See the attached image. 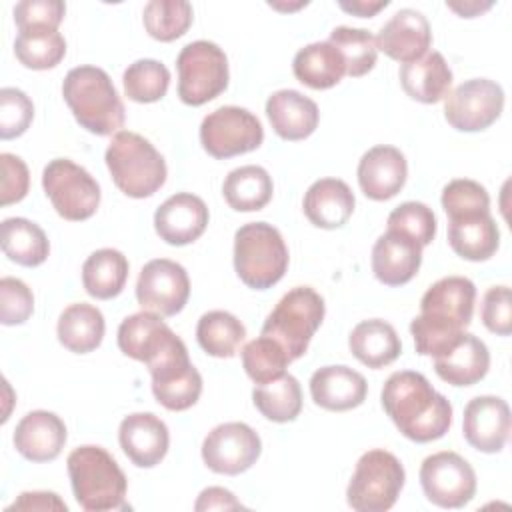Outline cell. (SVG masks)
<instances>
[{
	"label": "cell",
	"mask_w": 512,
	"mask_h": 512,
	"mask_svg": "<svg viewBox=\"0 0 512 512\" xmlns=\"http://www.w3.org/2000/svg\"><path fill=\"white\" fill-rule=\"evenodd\" d=\"M242 508V504L234 498V494L226 488L220 486H210L204 488L194 504V510L202 512V510H236Z\"/></svg>",
	"instance_id": "f5cc1de1"
},
{
	"label": "cell",
	"mask_w": 512,
	"mask_h": 512,
	"mask_svg": "<svg viewBox=\"0 0 512 512\" xmlns=\"http://www.w3.org/2000/svg\"><path fill=\"white\" fill-rule=\"evenodd\" d=\"M34 312V294L18 278L4 276L0 280V322L4 326L24 324Z\"/></svg>",
	"instance_id": "7dc6e473"
},
{
	"label": "cell",
	"mask_w": 512,
	"mask_h": 512,
	"mask_svg": "<svg viewBox=\"0 0 512 512\" xmlns=\"http://www.w3.org/2000/svg\"><path fill=\"white\" fill-rule=\"evenodd\" d=\"M62 96L76 122L90 134L110 136L124 126V104L106 70L98 66L68 70L62 82Z\"/></svg>",
	"instance_id": "3957f363"
},
{
	"label": "cell",
	"mask_w": 512,
	"mask_h": 512,
	"mask_svg": "<svg viewBox=\"0 0 512 512\" xmlns=\"http://www.w3.org/2000/svg\"><path fill=\"white\" fill-rule=\"evenodd\" d=\"M128 260L120 250L100 248L82 264L84 290L96 300L116 298L128 280Z\"/></svg>",
	"instance_id": "d6a6232c"
},
{
	"label": "cell",
	"mask_w": 512,
	"mask_h": 512,
	"mask_svg": "<svg viewBox=\"0 0 512 512\" xmlns=\"http://www.w3.org/2000/svg\"><path fill=\"white\" fill-rule=\"evenodd\" d=\"M252 402L266 420L278 424L292 422L302 410V388L292 374H282L272 382L256 384Z\"/></svg>",
	"instance_id": "8d00e7d4"
},
{
	"label": "cell",
	"mask_w": 512,
	"mask_h": 512,
	"mask_svg": "<svg viewBox=\"0 0 512 512\" xmlns=\"http://www.w3.org/2000/svg\"><path fill=\"white\" fill-rule=\"evenodd\" d=\"M152 394L158 400V404H162L166 410H172V412L188 410L198 402L202 394V376L192 366L190 370L174 378L152 382Z\"/></svg>",
	"instance_id": "f6af8a7d"
},
{
	"label": "cell",
	"mask_w": 512,
	"mask_h": 512,
	"mask_svg": "<svg viewBox=\"0 0 512 512\" xmlns=\"http://www.w3.org/2000/svg\"><path fill=\"white\" fill-rule=\"evenodd\" d=\"M402 90L416 102L436 104L448 96L452 86V70L444 56L436 50L422 58L402 64L398 70Z\"/></svg>",
	"instance_id": "4316f807"
},
{
	"label": "cell",
	"mask_w": 512,
	"mask_h": 512,
	"mask_svg": "<svg viewBox=\"0 0 512 512\" xmlns=\"http://www.w3.org/2000/svg\"><path fill=\"white\" fill-rule=\"evenodd\" d=\"M178 98L188 106H202L228 88V58L208 40L186 44L178 58Z\"/></svg>",
	"instance_id": "9c48e42d"
},
{
	"label": "cell",
	"mask_w": 512,
	"mask_h": 512,
	"mask_svg": "<svg viewBox=\"0 0 512 512\" xmlns=\"http://www.w3.org/2000/svg\"><path fill=\"white\" fill-rule=\"evenodd\" d=\"M272 192V176L266 172V168L256 164L234 168L228 172L222 184L224 200L236 212L262 210L272 200Z\"/></svg>",
	"instance_id": "836d02e7"
},
{
	"label": "cell",
	"mask_w": 512,
	"mask_h": 512,
	"mask_svg": "<svg viewBox=\"0 0 512 512\" xmlns=\"http://www.w3.org/2000/svg\"><path fill=\"white\" fill-rule=\"evenodd\" d=\"M14 54L24 68L50 70L66 56V40L58 30H26L16 36Z\"/></svg>",
	"instance_id": "74e56055"
},
{
	"label": "cell",
	"mask_w": 512,
	"mask_h": 512,
	"mask_svg": "<svg viewBox=\"0 0 512 512\" xmlns=\"http://www.w3.org/2000/svg\"><path fill=\"white\" fill-rule=\"evenodd\" d=\"M348 348L358 362L378 370L392 364L400 356L402 342L392 324L380 318H370L352 328Z\"/></svg>",
	"instance_id": "f546056e"
},
{
	"label": "cell",
	"mask_w": 512,
	"mask_h": 512,
	"mask_svg": "<svg viewBox=\"0 0 512 512\" xmlns=\"http://www.w3.org/2000/svg\"><path fill=\"white\" fill-rule=\"evenodd\" d=\"M116 340L122 354L144 362L148 370L188 352L182 338L172 332L162 316L148 310L124 318L118 326Z\"/></svg>",
	"instance_id": "7c38bea8"
},
{
	"label": "cell",
	"mask_w": 512,
	"mask_h": 512,
	"mask_svg": "<svg viewBox=\"0 0 512 512\" xmlns=\"http://www.w3.org/2000/svg\"><path fill=\"white\" fill-rule=\"evenodd\" d=\"M0 164H2L0 204L8 206L14 202H20L28 194V186H30V172L26 162L16 154L2 152Z\"/></svg>",
	"instance_id": "f907efd6"
},
{
	"label": "cell",
	"mask_w": 512,
	"mask_h": 512,
	"mask_svg": "<svg viewBox=\"0 0 512 512\" xmlns=\"http://www.w3.org/2000/svg\"><path fill=\"white\" fill-rule=\"evenodd\" d=\"M404 480V466L392 452L382 448L368 450L358 458L348 482V506L356 512H386L396 504Z\"/></svg>",
	"instance_id": "ba28073f"
},
{
	"label": "cell",
	"mask_w": 512,
	"mask_h": 512,
	"mask_svg": "<svg viewBox=\"0 0 512 512\" xmlns=\"http://www.w3.org/2000/svg\"><path fill=\"white\" fill-rule=\"evenodd\" d=\"M466 442L486 454L500 452L510 436V408L500 396L472 398L462 416Z\"/></svg>",
	"instance_id": "e0dca14e"
},
{
	"label": "cell",
	"mask_w": 512,
	"mask_h": 512,
	"mask_svg": "<svg viewBox=\"0 0 512 512\" xmlns=\"http://www.w3.org/2000/svg\"><path fill=\"white\" fill-rule=\"evenodd\" d=\"M262 452V440L256 430L244 422H224L208 432L202 442V460L216 472L236 476L256 464Z\"/></svg>",
	"instance_id": "9a60e30c"
},
{
	"label": "cell",
	"mask_w": 512,
	"mask_h": 512,
	"mask_svg": "<svg viewBox=\"0 0 512 512\" xmlns=\"http://www.w3.org/2000/svg\"><path fill=\"white\" fill-rule=\"evenodd\" d=\"M266 116L270 120L272 130L282 140H304L316 128L320 120V112L314 100L304 96L298 90H278L266 100Z\"/></svg>",
	"instance_id": "d4e9b609"
},
{
	"label": "cell",
	"mask_w": 512,
	"mask_h": 512,
	"mask_svg": "<svg viewBox=\"0 0 512 512\" xmlns=\"http://www.w3.org/2000/svg\"><path fill=\"white\" fill-rule=\"evenodd\" d=\"M328 42L336 46L346 62V74L352 78H360L368 74L378 58L376 38L364 28L336 26L330 32Z\"/></svg>",
	"instance_id": "60d3db41"
},
{
	"label": "cell",
	"mask_w": 512,
	"mask_h": 512,
	"mask_svg": "<svg viewBox=\"0 0 512 512\" xmlns=\"http://www.w3.org/2000/svg\"><path fill=\"white\" fill-rule=\"evenodd\" d=\"M440 202L448 220L490 212V196L486 188L470 178L450 180L442 190Z\"/></svg>",
	"instance_id": "7bdbcfd3"
},
{
	"label": "cell",
	"mask_w": 512,
	"mask_h": 512,
	"mask_svg": "<svg viewBox=\"0 0 512 512\" xmlns=\"http://www.w3.org/2000/svg\"><path fill=\"white\" fill-rule=\"evenodd\" d=\"M42 188L58 216L82 222L100 206V186L90 172L68 158H54L44 166Z\"/></svg>",
	"instance_id": "30bf717a"
},
{
	"label": "cell",
	"mask_w": 512,
	"mask_h": 512,
	"mask_svg": "<svg viewBox=\"0 0 512 512\" xmlns=\"http://www.w3.org/2000/svg\"><path fill=\"white\" fill-rule=\"evenodd\" d=\"M34 118L32 100L18 88L0 90V138L12 140L22 136Z\"/></svg>",
	"instance_id": "bcb514c9"
},
{
	"label": "cell",
	"mask_w": 512,
	"mask_h": 512,
	"mask_svg": "<svg viewBox=\"0 0 512 512\" xmlns=\"http://www.w3.org/2000/svg\"><path fill=\"white\" fill-rule=\"evenodd\" d=\"M358 184L366 198L384 202L394 198L406 184L408 162L394 146H374L358 162Z\"/></svg>",
	"instance_id": "44dd1931"
},
{
	"label": "cell",
	"mask_w": 512,
	"mask_h": 512,
	"mask_svg": "<svg viewBox=\"0 0 512 512\" xmlns=\"http://www.w3.org/2000/svg\"><path fill=\"white\" fill-rule=\"evenodd\" d=\"M480 316L484 326L498 336L512 332V294L508 286H492L482 298Z\"/></svg>",
	"instance_id": "681fc988"
},
{
	"label": "cell",
	"mask_w": 512,
	"mask_h": 512,
	"mask_svg": "<svg viewBox=\"0 0 512 512\" xmlns=\"http://www.w3.org/2000/svg\"><path fill=\"white\" fill-rule=\"evenodd\" d=\"M380 400L398 432L412 442L438 440L452 424L450 400L436 392L420 372L400 370L390 374L382 386Z\"/></svg>",
	"instance_id": "7a4b0ae2"
},
{
	"label": "cell",
	"mask_w": 512,
	"mask_h": 512,
	"mask_svg": "<svg viewBox=\"0 0 512 512\" xmlns=\"http://www.w3.org/2000/svg\"><path fill=\"white\" fill-rule=\"evenodd\" d=\"M246 338L244 324L226 310H210L200 316L196 340L214 358H232Z\"/></svg>",
	"instance_id": "d590c367"
},
{
	"label": "cell",
	"mask_w": 512,
	"mask_h": 512,
	"mask_svg": "<svg viewBox=\"0 0 512 512\" xmlns=\"http://www.w3.org/2000/svg\"><path fill=\"white\" fill-rule=\"evenodd\" d=\"M118 442L132 464L152 468L164 460L170 446V432L156 414L134 412L120 422Z\"/></svg>",
	"instance_id": "ffe728a7"
},
{
	"label": "cell",
	"mask_w": 512,
	"mask_h": 512,
	"mask_svg": "<svg viewBox=\"0 0 512 512\" xmlns=\"http://www.w3.org/2000/svg\"><path fill=\"white\" fill-rule=\"evenodd\" d=\"M368 394L366 378L348 366H322L310 378V396L316 406L330 412L358 408Z\"/></svg>",
	"instance_id": "cb8c5ba5"
},
{
	"label": "cell",
	"mask_w": 512,
	"mask_h": 512,
	"mask_svg": "<svg viewBox=\"0 0 512 512\" xmlns=\"http://www.w3.org/2000/svg\"><path fill=\"white\" fill-rule=\"evenodd\" d=\"M6 510L8 512H12V510H60V512H66L68 506L54 492L34 490V492H22Z\"/></svg>",
	"instance_id": "816d5d0a"
},
{
	"label": "cell",
	"mask_w": 512,
	"mask_h": 512,
	"mask_svg": "<svg viewBox=\"0 0 512 512\" xmlns=\"http://www.w3.org/2000/svg\"><path fill=\"white\" fill-rule=\"evenodd\" d=\"M446 6H448L450 10H454V12H458L462 18H474L476 14H480V12L488 10L492 4H490V2H486V4H478V2H464L462 6H458V4H454V2H446Z\"/></svg>",
	"instance_id": "11a10c76"
},
{
	"label": "cell",
	"mask_w": 512,
	"mask_h": 512,
	"mask_svg": "<svg viewBox=\"0 0 512 512\" xmlns=\"http://www.w3.org/2000/svg\"><path fill=\"white\" fill-rule=\"evenodd\" d=\"M234 270L254 290L272 288L288 270V248L278 228L248 222L234 234Z\"/></svg>",
	"instance_id": "8992f818"
},
{
	"label": "cell",
	"mask_w": 512,
	"mask_h": 512,
	"mask_svg": "<svg viewBox=\"0 0 512 512\" xmlns=\"http://www.w3.org/2000/svg\"><path fill=\"white\" fill-rule=\"evenodd\" d=\"M476 286L464 276H446L434 282L420 300V314L410 322L416 352L442 356L452 350L472 322Z\"/></svg>",
	"instance_id": "6da1fadb"
},
{
	"label": "cell",
	"mask_w": 512,
	"mask_h": 512,
	"mask_svg": "<svg viewBox=\"0 0 512 512\" xmlns=\"http://www.w3.org/2000/svg\"><path fill=\"white\" fill-rule=\"evenodd\" d=\"M124 94L138 104L158 102L166 96L170 86V70L152 58L132 62L122 76Z\"/></svg>",
	"instance_id": "ab89813d"
},
{
	"label": "cell",
	"mask_w": 512,
	"mask_h": 512,
	"mask_svg": "<svg viewBox=\"0 0 512 512\" xmlns=\"http://www.w3.org/2000/svg\"><path fill=\"white\" fill-rule=\"evenodd\" d=\"M488 368V346L468 332H464L452 350L434 358V372L450 386H472L488 374Z\"/></svg>",
	"instance_id": "83f0119b"
},
{
	"label": "cell",
	"mask_w": 512,
	"mask_h": 512,
	"mask_svg": "<svg viewBox=\"0 0 512 512\" xmlns=\"http://www.w3.org/2000/svg\"><path fill=\"white\" fill-rule=\"evenodd\" d=\"M192 20V6L184 0H150L142 12L146 32L160 42H172L184 36Z\"/></svg>",
	"instance_id": "f35d334b"
},
{
	"label": "cell",
	"mask_w": 512,
	"mask_h": 512,
	"mask_svg": "<svg viewBox=\"0 0 512 512\" xmlns=\"http://www.w3.org/2000/svg\"><path fill=\"white\" fill-rule=\"evenodd\" d=\"M504 110V90L488 78H472L448 92L446 122L460 132H480L492 126Z\"/></svg>",
	"instance_id": "5bb4252c"
},
{
	"label": "cell",
	"mask_w": 512,
	"mask_h": 512,
	"mask_svg": "<svg viewBox=\"0 0 512 512\" xmlns=\"http://www.w3.org/2000/svg\"><path fill=\"white\" fill-rule=\"evenodd\" d=\"M72 492L86 512L126 510V476L118 462L100 446H78L66 460Z\"/></svg>",
	"instance_id": "277c9868"
},
{
	"label": "cell",
	"mask_w": 512,
	"mask_h": 512,
	"mask_svg": "<svg viewBox=\"0 0 512 512\" xmlns=\"http://www.w3.org/2000/svg\"><path fill=\"white\" fill-rule=\"evenodd\" d=\"M388 230L400 232L414 242H418L422 248L428 246L436 236V216L432 208H428L422 202H402L396 206L388 216Z\"/></svg>",
	"instance_id": "ee69618b"
},
{
	"label": "cell",
	"mask_w": 512,
	"mask_h": 512,
	"mask_svg": "<svg viewBox=\"0 0 512 512\" xmlns=\"http://www.w3.org/2000/svg\"><path fill=\"white\" fill-rule=\"evenodd\" d=\"M66 4L60 0H22L14 6V22L18 32L50 28L58 30L64 20Z\"/></svg>",
	"instance_id": "c3c4849f"
},
{
	"label": "cell",
	"mask_w": 512,
	"mask_h": 512,
	"mask_svg": "<svg viewBox=\"0 0 512 512\" xmlns=\"http://www.w3.org/2000/svg\"><path fill=\"white\" fill-rule=\"evenodd\" d=\"M432 44L428 18L412 8L398 10L378 32L376 48L388 58L408 64L422 58Z\"/></svg>",
	"instance_id": "d6986e66"
},
{
	"label": "cell",
	"mask_w": 512,
	"mask_h": 512,
	"mask_svg": "<svg viewBox=\"0 0 512 512\" xmlns=\"http://www.w3.org/2000/svg\"><path fill=\"white\" fill-rule=\"evenodd\" d=\"M420 484L432 504L440 508H462L476 494V472L460 454L442 450L424 458Z\"/></svg>",
	"instance_id": "4fadbf2b"
},
{
	"label": "cell",
	"mask_w": 512,
	"mask_h": 512,
	"mask_svg": "<svg viewBox=\"0 0 512 512\" xmlns=\"http://www.w3.org/2000/svg\"><path fill=\"white\" fill-rule=\"evenodd\" d=\"M68 432L64 420L48 410H32L16 424L14 448L30 462H52L60 456Z\"/></svg>",
	"instance_id": "7402d4cb"
},
{
	"label": "cell",
	"mask_w": 512,
	"mask_h": 512,
	"mask_svg": "<svg viewBox=\"0 0 512 512\" xmlns=\"http://www.w3.org/2000/svg\"><path fill=\"white\" fill-rule=\"evenodd\" d=\"M324 298L310 286L288 290L262 324V336L276 340L294 362L306 354L314 332L324 320Z\"/></svg>",
	"instance_id": "52a82bcc"
},
{
	"label": "cell",
	"mask_w": 512,
	"mask_h": 512,
	"mask_svg": "<svg viewBox=\"0 0 512 512\" xmlns=\"http://www.w3.org/2000/svg\"><path fill=\"white\" fill-rule=\"evenodd\" d=\"M210 214L204 200L190 192H178L166 198L154 212V230L170 246H186L198 240Z\"/></svg>",
	"instance_id": "ac0fdd59"
},
{
	"label": "cell",
	"mask_w": 512,
	"mask_h": 512,
	"mask_svg": "<svg viewBox=\"0 0 512 512\" xmlns=\"http://www.w3.org/2000/svg\"><path fill=\"white\" fill-rule=\"evenodd\" d=\"M190 278L184 266L168 258L146 262L138 274L136 300L142 310L176 316L188 302Z\"/></svg>",
	"instance_id": "2e32d148"
},
{
	"label": "cell",
	"mask_w": 512,
	"mask_h": 512,
	"mask_svg": "<svg viewBox=\"0 0 512 512\" xmlns=\"http://www.w3.org/2000/svg\"><path fill=\"white\" fill-rule=\"evenodd\" d=\"M354 204V192L344 180L320 178L306 190L302 208L316 228L336 230L350 220Z\"/></svg>",
	"instance_id": "484cf974"
},
{
	"label": "cell",
	"mask_w": 512,
	"mask_h": 512,
	"mask_svg": "<svg viewBox=\"0 0 512 512\" xmlns=\"http://www.w3.org/2000/svg\"><path fill=\"white\" fill-rule=\"evenodd\" d=\"M104 160L116 188L130 198L156 194L168 176L164 156L150 140L130 130H120L112 136Z\"/></svg>",
	"instance_id": "5b68a950"
},
{
	"label": "cell",
	"mask_w": 512,
	"mask_h": 512,
	"mask_svg": "<svg viewBox=\"0 0 512 512\" xmlns=\"http://www.w3.org/2000/svg\"><path fill=\"white\" fill-rule=\"evenodd\" d=\"M264 140L260 120L246 108L220 106L200 124L202 148L218 160L256 150Z\"/></svg>",
	"instance_id": "8fae6325"
},
{
	"label": "cell",
	"mask_w": 512,
	"mask_h": 512,
	"mask_svg": "<svg viewBox=\"0 0 512 512\" xmlns=\"http://www.w3.org/2000/svg\"><path fill=\"white\" fill-rule=\"evenodd\" d=\"M106 322L102 312L86 302L70 304L62 310L56 326L58 342L74 352L88 354L102 344Z\"/></svg>",
	"instance_id": "1f68e13d"
},
{
	"label": "cell",
	"mask_w": 512,
	"mask_h": 512,
	"mask_svg": "<svg viewBox=\"0 0 512 512\" xmlns=\"http://www.w3.org/2000/svg\"><path fill=\"white\" fill-rule=\"evenodd\" d=\"M448 244L464 260L484 262L500 246V230L490 212L448 222Z\"/></svg>",
	"instance_id": "f1b7e54d"
},
{
	"label": "cell",
	"mask_w": 512,
	"mask_h": 512,
	"mask_svg": "<svg viewBox=\"0 0 512 512\" xmlns=\"http://www.w3.org/2000/svg\"><path fill=\"white\" fill-rule=\"evenodd\" d=\"M292 72L298 82L314 90L336 86L346 74V62L330 42H312L300 48L292 60Z\"/></svg>",
	"instance_id": "4dcf8cb0"
},
{
	"label": "cell",
	"mask_w": 512,
	"mask_h": 512,
	"mask_svg": "<svg viewBox=\"0 0 512 512\" xmlns=\"http://www.w3.org/2000/svg\"><path fill=\"white\" fill-rule=\"evenodd\" d=\"M2 252L8 260L34 268L40 266L50 252L44 230L28 218H6L2 222Z\"/></svg>",
	"instance_id": "e575fe53"
},
{
	"label": "cell",
	"mask_w": 512,
	"mask_h": 512,
	"mask_svg": "<svg viewBox=\"0 0 512 512\" xmlns=\"http://www.w3.org/2000/svg\"><path fill=\"white\" fill-rule=\"evenodd\" d=\"M344 12L352 14V16H358V18H370L374 16L376 12H380L382 8L388 6V0H382V2H366V0H354V2H340L338 4Z\"/></svg>",
	"instance_id": "db71d44e"
},
{
	"label": "cell",
	"mask_w": 512,
	"mask_h": 512,
	"mask_svg": "<svg viewBox=\"0 0 512 512\" xmlns=\"http://www.w3.org/2000/svg\"><path fill=\"white\" fill-rule=\"evenodd\" d=\"M422 246L412 238L386 230L372 246V272L386 286L408 284L420 270Z\"/></svg>",
	"instance_id": "603a6c76"
},
{
	"label": "cell",
	"mask_w": 512,
	"mask_h": 512,
	"mask_svg": "<svg viewBox=\"0 0 512 512\" xmlns=\"http://www.w3.org/2000/svg\"><path fill=\"white\" fill-rule=\"evenodd\" d=\"M290 362L292 360L284 348L276 340L262 334L242 348V366L254 384H266L280 378L286 374L284 370Z\"/></svg>",
	"instance_id": "b9f144b4"
}]
</instances>
